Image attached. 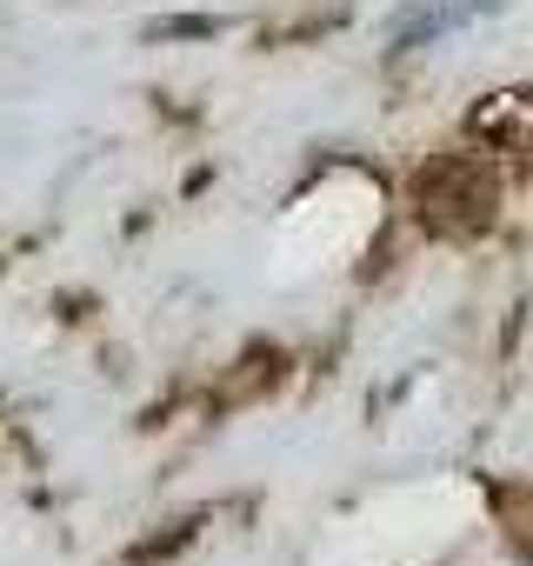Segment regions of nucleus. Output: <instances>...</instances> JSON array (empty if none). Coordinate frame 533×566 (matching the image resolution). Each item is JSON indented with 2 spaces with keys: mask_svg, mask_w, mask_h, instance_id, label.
Returning <instances> with one entry per match:
<instances>
[{
  "mask_svg": "<svg viewBox=\"0 0 533 566\" xmlns=\"http://www.w3.org/2000/svg\"><path fill=\"white\" fill-rule=\"evenodd\" d=\"M160 41H187V34H213V21H160Z\"/></svg>",
  "mask_w": 533,
  "mask_h": 566,
  "instance_id": "obj_2",
  "label": "nucleus"
},
{
  "mask_svg": "<svg viewBox=\"0 0 533 566\" xmlns=\"http://www.w3.org/2000/svg\"><path fill=\"white\" fill-rule=\"evenodd\" d=\"M420 213L447 233H480L493 220V180L480 174V160H440L414 180Z\"/></svg>",
  "mask_w": 533,
  "mask_h": 566,
  "instance_id": "obj_1",
  "label": "nucleus"
}]
</instances>
